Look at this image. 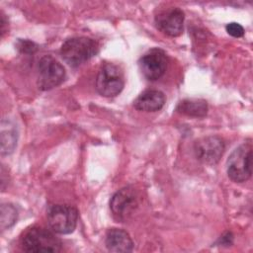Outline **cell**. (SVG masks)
Returning a JSON list of instances; mask_svg holds the SVG:
<instances>
[{
	"instance_id": "8",
	"label": "cell",
	"mask_w": 253,
	"mask_h": 253,
	"mask_svg": "<svg viewBox=\"0 0 253 253\" xmlns=\"http://www.w3.org/2000/svg\"><path fill=\"white\" fill-rule=\"evenodd\" d=\"M167 55L160 48H152L144 53L138 61L143 76L150 81L161 78L167 68Z\"/></svg>"
},
{
	"instance_id": "4",
	"label": "cell",
	"mask_w": 253,
	"mask_h": 253,
	"mask_svg": "<svg viewBox=\"0 0 253 253\" xmlns=\"http://www.w3.org/2000/svg\"><path fill=\"white\" fill-rule=\"evenodd\" d=\"M65 69L51 55L42 56L38 64V87L42 90H50L59 86L65 79Z\"/></svg>"
},
{
	"instance_id": "17",
	"label": "cell",
	"mask_w": 253,
	"mask_h": 253,
	"mask_svg": "<svg viewBox=\"0 0 253 253\" xmlns=\"http://www.w3.org/2000/svg\"><path fill=\"white\" fill-rule=\"evenodd\" d=\"M225 29H226V32L234 38H241L244 35V28L240 24L235 22L227 24Z\"/></svg>"
},
{
	"instance_id": "5",
	"label": "cell",
	"mask_w": 253,
	"mask_h": 253,
	"mask_svg": "<svg viewBox=\"0 0 253 253\" xmlns=\"http://www.w3.org/2000/svg\"><path fill=\"white\" fill-rule=\"evenodd\" d=\"M125 85L124 75L120 68L113 63H105L101 66L97 78L96 89L104 97H116L119 95Z\"/></svg>"
},
{
	"instance_id": "18",
	"label": "cell",
	"mask_w": 253,
	"mask_h": 253,
	"mask_svg": "<svg viewBox=\"0 0 253 253\" xmlns=\"http://www.w3.org/2000/svg\"><path fill=\"white\" fill-rule=\"evenodd\" d=\"M0 29H1V37L3 38L4 34L8 30V20L6 19L3 12H1V14H0Z\"/></svg>"
},
{
	"instance_id": "2",
	"label": "cell",
	"mask_w": 253,
	"mask_h": 253,
	"mask_svg": "<svg viewBox=\"0 0 253 253\" xmlns=\"http://www.w3.org/2000/svg\"><path fill=\"white\" fill-rule=\"evenodd\" d=\"M21 246L27 252H59L62 243L51 231L35 226L27 230L21 239Z\"/></svg>"
},
{
	"instance_id": "15",
	"label": "cell",
	"mask_w": 253,
	"mask_h": 253,
	"mask_svg": "<svg viewBox=\"0 0 253 253\" xmlns=\"http://www.w3.org/2000/svg\"><path fill=\"white\" fill-rule=\"evenodd\" d=\"M18 211L12 204H2L0 208V227L2 230L12 227L17 221Z\"/></svg>"
},
{
	"instance_id": "10",
	"label": "cell",
	"mask_w": 253,
	"mask_h": 253,
	"mask_svg": "<svg viewBox=\"0 0 253 253\" xmlns=\"http://www.w3.org/2000/svg\"><path fill=\"white\" fill-rule=\"evenodd\" d=\"M137 206V195L134 189L125 187L119 190L110 200V209L118 220H125Z\"/></svg>"
},
{
	"instance_id": "9",
	"label": "cell",
	"mask_w": 253,
	"mask_h": 253,
	"mask_svg": "<svg viewBox=\"0 0 253 253\" xmlns=\"http://www.w3.org/2000/svg\"><path fill=\"white\" fill-rule=\"evenodd\" d=\"M184 12L177 7L167 8L155 16L157 29L168 37H178L183 32Z\"/></svg>"
},
{
	"instance_id": "3",
	"label": "cell",
	"mask_w": 253,
	"mask_h": 253,
	"mask_svg": "<svg viewBox=\"0 0 253 253\" xmlns=\"http://www.w3.org/2000/svg\"><path fill=\"white\" fill-rule=\"evenodd\" d=\"M228 177L236 183L247 181L252 175V146L244 143L236 147L226 162Z\"/></svg>"
},
{
	"instance_id": "1",
	"label": "cell",
	"mask_w": 253,
	"mask_h": 253,
	"mask_svg": "<svg viewBox=\"0 0 253 253\" xmlns=\"http://www.w3.org/2000/svg\"><path fill=\"white\" fill-rule=\"evenodd\" d=\"M99 51L96 41L87 37H74L66 40L60 48L63 60L72 67H77L88 61Z\"/></svg>"
},
{
	"instance_id": "14",
	"label": "cell",
	"mask_w": 253,
	"mask_h": 253,
	"mask_svg": "<svg viewBox=\"0 0 253 253\" xmlns=\"http://www.w3.org/2000/svg\"><path fill=\"white\" fill-rule=\"evenodd\" d=\"M176 111L188 117L203 118L208 113V104L202 99H185L178 104Z\"/></svg>"
},
{
	"instance_id": "7",
	"label": "cell",
	"mask_w": 253,
	"mask_h": 253,
	"mask_svg": "<svg viewBox=\"0 0 253 253\" xmlns=\"http://www.w3.org/2000/svg\"><path fill=\"white\" fill-rule=\"evenodd\" d=\"M225 149L224 141L217 135H208L197 139L194 143L196 158L208 165L216 164Z\"/></svg>"
},
{
	"instance_id": "16",
	"label": "cell",
	"mask_w": 253,
	"mask_h": 253,
	"mask_svg": "<svg viewBox=\"0 0 253 253\" xmlns=\"http://www.w3.org/2000/svg\"><path fill=\"white\" fill-rule=\"evenodd\" d=\"M17 47L23 53H34L38 49V45L28 40H19Z\"/></svg>"
},
{
	"instance_id": "13",
	"label": "cell",
	"mask_w": 253,
	"mask_h": 253,
	"mask_svg": "<svg viewBox=\"0 0 253 253\" xmlns=\"http://www.w3.org/2000/svg\"><path fill=\"white\" fill-rule=\"evenodd\" d=\"M18 140V130L17 126L14 123L7 120H2L1 123V134H0V142H1V155L11 154Z\"/></svg>"
},
{
	"instance_id": "12",
	"label": "cell",
	"mask_w": 253,
	"mask_h": 253,
	"mask_svg": "<svg viewBox=\"0 0 253 253\" xmlns=\"http://www.w3.org/2000/svg\"><path fill=\"white\" fill-rule=\"evenodd\" d=\"M165 100L163 92L155 89H148L138 95L133 102V106L138 111L156 112L163 108Z\"/></svg>"
},
{
	"instance_id": "6",
	"label": "cell",
	"mask_w": 253,
	"mask_h": 253,
	"mask_svg": "<svg viewBox=\"0 0 253 253\" xmlns=\"http://www.w3.org/2000/svg\"><path fill=\"white\" fill-rule=\"evenodd\" d=\"M78 220V211L69 205H54L47 211L50 228L58 234H69L74 231Z\"/></svg>"
},
{
	"instance_id": "11",
	"label": "cell",
	"mask_w": 253,
	"mask_h": 253,
	"mask_svg": "<svg viewBox=\"0 0 253 253\" xmlns=\"http://www.w3.org/2000/svg\"><path fill=\"white\" fill-rule=\"evenodd\" d=\"M105 244L109 251L126 253L133 250V241L129 234L121 228H110L106 233Z\"/></svg>"
}]
</instances>
